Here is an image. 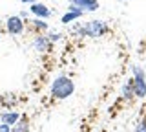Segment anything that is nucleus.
<instances>
[{
	"label": "nucleus",
	"mask_w": 146,
	"mask_h": 132,
	"mask_svg": "<svg viewBox=\"0 0 146 132\" xmlns=\"http://www.w3.org/2000/svg\"><path fill=\"white\" fill-rule=\"evenodd\" d=\"M20 2H22V4H29V6H31V4H35L36 0H20Z\"/></svg>",
	"instance_id": "dca6fc26"
},
{
	"label": "nucleus",
	"mask_w": 146,
	"mask_h": 132,
	"mask_svg": "<svg viewBox=\"0 0 146 132\" xmlns=\"http://www.w3.org/2000/svg\"><path fill=\"white\" fill-rule=\"evenodd\" d=\"M70 7L79 9L82 13L97 11L99 9V0H70Z\"/></svg>",
	"instance_id": "39448f33"
},
{
	"label": "nucleus",
	"mask_w": 146,
	"mask_h": 132,
	"mask_svg": "<svg viewBox=\"0 0 146 132\" xmlns=\"http://www.w3.org/2000/svg\"><path fill=\"white\" fill-rule=\"evenodd\" d=\"M11 132H29V121H27L26 117H20V119L11 127Z\"/></svg>",
	"instance_id": "9d476101"
},
{
	"label": "nucleus",
	"mask_w": 146,
	"mask_h": 132,
	"mask_svg": "<svg viewBox=\"0 0 146 132\" xmlns=\"http://www.w3.org/2000/svg\"><path fill=\"white\" fill-rule=\"evenodd\" d=\"M49 37V40H51V42H58V40L62 39V35L60 33H51V35H48Z\"/></svg>",
	"instance_id": "4468645a"
},
{
	"label": "nucleus",
	"mask_w": 146,
	"mask_h": 132,
	"mask_svg": "<svg viewBox=\"0 0 146 132\" xmlns=\"http://www.w3.org/2000/svg\"><path fill=\"white\" fill-rule=\"evenodd\" d=\"M20 114H18V112H15V110H11V112H2V114H0V121H2V123H6V125H15V123L18 121V119H20Z\"/></svg>",
	"instance_id": "1a4fd4ad"
},
{
	"label": "nucleus",
	"mask_w": 146,
	"mask_h": 132,
	"mask_svg": "<svg viewBox=\"0 0 146 132\" xmlns=\"http://www.w3.org/2000/svg\"><path fill=\"white\" fill-rule=\"evenodd\" d=\"M0 39H2V29H0Z\"/></svg>",
	"instance_id": "f3484780"
},
{
	"label": "nucleus",
	"mask_w": 146,
	"mask_h": 132,
	"mask_svg": "<svg viewBox=\"0 0 146 132\" xmlns=\"http://www.w3.org/2000/svg\"><path fill=\"white\" fill-rule=\"evenodd\" d=\"M131 94H133V86H131V81H130V83H126L122 86V95H124V99H131L133 97Z\"/></svg>",
	"instance_id": "f8f14e48"
},
{
	"label": "nucleus",
	"mask_w": 146,
	"mask_h": 132,
	"mask_svg": "<svg viewBox=\"0 0 146 132\" xmlns=\"http://www.w3.org/2000/svg\"><path fill=\"white\" fill-rule=\"evenodd\" d=\"M31 26H33L35 29H38V31H46V29H48V24H46L42 19H33V20H31Z\"/></svg>",
	"instance_id": "9b49d317"
},
{
	"label": "nucleus",
	"mask_w": 146,
	"mask_h": 132,
	"mask_svg": "<svg viewBox=\"0 0 146 132\" xmlns=\"http://www.w3.org/2000/svg\"><path fill=\"white\" fill-rule=\"evenodd\" d=\"M131 86H133V95L139 99L146 97V74L141 66H131Z\"/></svg>",
	"instance_id": "f03ea898"
},
{
	"label": "nucleus",
	"mask_w": 146,
	"mask_h": 132,
	"mask_svg": "<svg viewBox=\"0 0 146 132\" xmlns=\"http://www.w3.org/2000/svg\"><path fill=\"white\" fill-rule=\"evenodd\" d=\"M33 46L36 52H40V53H44V52H48L49 48H51V40H49L48 35H44V33H38L36 37L33 39Z\"/></svg>",
	"instance_id": "0eeeda50"
},
{
	"label": "nucleus",
	"mask_w": 146,
	"mask_h": 132,
	"mask_svg": "<svg viewBox=\"0 0 146 132\" xmlns=\"http://www.w3.org/2000/svg\"><path fill=\"white\" fill-rule=\"evenodd\" d=\"M29 11L33 13L36 19H42V20H46V19H49V17H51V11H49V7L46 6V4L35 2V4H31V6H29Z\"/></svg>",
	"instance_id": "423d86ee"
},
{
	"label": "nucleus",
	"mask_w": 146,
	"mask_h": 132,
	"mask_svg": "<svg viewBox=\"0 0 146 132\" xmlns=\"http://www.w3.org/2000/svg\"><path fill=\"white\" fill-rule=\"evenodd\" d=\"M0 132H11V125H6V123H2V125H0Z\"/></svg>",
	"instance_id": "2eb2a0df"
},
{
	"label": "nucleus",
	"mask_w": 146,
	"mask_h": 132,
	"mask_svg": "<svg viewBox=\"0 0 146 132\" xmlns=\"http://www.w3.org/2000/svg\"><path fill=\"white\" fill-rule=\"evenodd\" d=\"M135 132H146V119L139 121V125L135 127Z\"/></svg>",
	"instance_id": "ddd939ff"
},
{
	"label": "nucleus",
	"mask_w": 146,
	"mask_h": 132,
	"mask_svg": "<svg viewBox=\"0 0 146 132\" xmlns=\"http://www.w3.org/2000/svg\"><path fill=\"white\" fill-rule=\"evenodd\" d=\"M82 15H84L82 11H79V9H73V7H70V9H68V13H64V15H62L60 22H62V24H71V22H75L77 19H80Z\"/></svg>",
	"instance_id": "6e6552de"
},
{
	"label": "nucleus",
	"mask_w": 146,
	"mask_h": 132,
	"mask_svg": "<svg viewBox=\"0 0 146 132\" xmlns=\"http://www.w3.org/2000/svg\"><path fill=\"white\" fill-rule=\"evenodd\" d=\"M75 92V83L66 75H58L51 83V95L55 99H68Z\"/></svg>",
	"instance_id": "f257e3e1"
},
{
	"label": "nucleus",
	"mask_w": 146,
	"mask_h": 132,
	"mask_svg": "<svg viewBox=\"0 0 146 132\" xmlns=\"http://www.w3.org/2000/svg\"><path fill=\"white\" fill-rule=\"evenodd\" d=\"M6 29L9 35H22L24 33V20L20 15H13L6 20Z\"/></svg>",
	"instance_id": "20e7f679"
},
{
	"label": "nucleus",
	"mask_w": 146,
	"mask_h": 132,
	"mask_svg": "<svg viewBox=\"0 0 146 132\" xmlns=\"http://www.w3.org/2000/svg\"><path fill=\"white\" fill-rule=\"evenodd\" d=\"M106 31H108V26L104 20H91L80 29V33L86 35V37H102Z\"/></svg>",
	"instance_id": "7ed1b4c3"
}]
</instances>
